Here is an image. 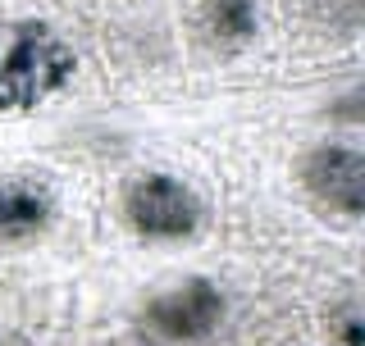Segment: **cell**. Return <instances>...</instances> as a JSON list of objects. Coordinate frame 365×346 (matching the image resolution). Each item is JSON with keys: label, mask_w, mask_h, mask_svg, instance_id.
<instances>
[{"label": "cell", "mask_w": 365, "mask_h": 346, "mask_svg": "<svg viewBox=\"0 0 365 346\" xmlns=\"http://www.w3.org/2000/svg\"><path fill=\"white\" fill-rule=\"evenodd\" d=\"M302 182L324 210H334L342 219H361V210H365V159H361L356 146H342V142L315 146L302 164Z\"/></svg>", "instance_id": "cell-4"}, {"label": "cell", "mask_w": 365, "mask_h": 346, "mask_svg": "<svg viewBox=\"0 0 365 346\" xmlns=\"http://www.w3.org/2000/svg\"><path fill=\"white\" fill-rule=\"evenodd\" d=\"M123 219L146 241H182L201 228L205 205L192 182L151 169L123 182Z\"/></svg>", "instance_id": "cell-2"}, {"label": "cell", "mask_w": 365, "mask_h": 346, "mask_svg": "<svg viewBox=\"0 0 365 346\" xmlns=\"http://www.w3.org/2000/svg\"><path fill=\"white\" fill-rule=\"evenodd\" d=\"M220 324H224V292L210 278H187L169 292H155L142 310V328L174 346H197Z\"/></svg>", "instance_id": "cell-3"}, {"label": "cell", "mask_w": 365, "mask_h": 346, "mask_svg": "<svg viewBox=\"0 0 365 346\" xmlns=\"http://www.w3.org/2000/svg\"><path fill=\"white\" fill-rule=\"evenodd\" d=\"M78 55L51 23L0 19V114H32L73 83Z\"/></svg>", "instance_id": "cell-1"}, {"label": "cell", "mask_w": 365, "mask_h": 346, "mask_svg": "<svg viewBox=\"0 0 365 346\" xmlns=\"http://www.w3.org/2000/svg\"><path fill=\"white\" fill-rule=\"evenodd\" d=\"M55 219V192L41 178H0V241H28Z\"/></svg>", "instance_id": "cell-5"}, {"label": "cell", "mask_w": 365, "mask_h": 346, "mask_svg": "<svg viewBox=\"0 0 365 346\" xmlns=\"http://www.w3.org/2000/svg\"><path fill=\"white\" fill-rule=\"evenodd\" d=\"M201 19H205V32L224 46H247L260 28L256 0H205Z\"/></svg>", "instance_id": "cell-6"}, {"label": "cell", "mask_w": 365, "mask_h": 346, "mask_svg": "<svg viewBox=\"0 0 365 346\" xmlns=\"http://www.w3.org/2000/svg\"><path fill=\"white\" fill-rule=\"evenodd\" d=\"M329 337L338 346H365V324H361L356 301H342L334 315H329Z\"/></svg>", "instance_id": "cell-7"}, {"label": "cell", "mask_w": 365, "mask_h": 346, "mask_svg": "<svg viewBox=\"0 0 365 346\" xmlns=\"http://www.w3.org/2000/svg\"><path fill=\"white\" fill-rule=\"evenodd\" d=\"M0 346H9V342H0Z\"/></svg>", "instance_id": "cell-8"}]
</instances>
